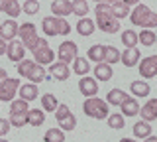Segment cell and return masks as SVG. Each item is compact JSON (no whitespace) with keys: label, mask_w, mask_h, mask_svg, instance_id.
<instances>
[{"label":"cell","mask_w":157,"mask_h":142,"mask_svg":"<svg viewBox=\"0 0 157 142\" xmlns=\"http://www.w3.org/2000/svg\"><path fill=\"white\" fill-rule=\"evenodd\" d=\"M82 111H85L86 116L94 120H100V119H108V103L98 99V97H92V99H86L82 103Z\"/></svg>","instance_id":"obj_4"},{"label":"cell","mask_w":157,"mask_h":142,"mask_svg":"<svg viewBox=\"0 0 157 142\" xmlns=\"http://www.w3.org/2000/svg\"><path fill=\"white\" fill-rule=\"evenodd\" d=\"M57 109H59V103H57L55 95H51V93L41 95V111L43 112H55Z\"/></svg>","instance_id":"obj_25"},{"label":"cell","mask_w":157,"mask_h":142,"mask_svg":"<svg viewBox=\"0 0 157 142\" xmlns=\"http://www.w3.org/2000/svg\"><path fill=\"white\" fill-rule=\"evenodd\" d=\"M33 61L37 63V65H53L55 63V53H53L49 47H45V50H39L33 53Z\"/></svg>","instance_id":"obj_19"},{"label":"cell","mask_w":157,"mask_h":142,"mask_svg":"<svg viewBox=\"0 0 157 142\" xmlns=\"http://www.w3.org/2000/svg\"><path fill=\"white\" fill-rule=\"evenodd\" d=\"M41 28L45 32V36L53 38V36H69L71 34V26L65 18H55V16H49V18H43L41 22Z\"/></svg>","instance_id":"obj_3"},{"label":"cell","mask_w":157,"mask_h":142,"mask_svg":"<svg viewBox=\"0 0 157 142\" xmlns=\"http://www.w3.org/2000/svg\"><path fill=\"white\" fill-rule=\"evenodd\" d=\"M29 112V107H28V103L26 101H22V99H14L12 103H10V116H16V115H28Z\"/></svg>","instance_id":"obj_29"},{"label":"cell","mask_w":157,"mask_h":142,"mask_svg":"<svg viewBox=\"0 0 157 142\" xmlns=\"http://www.w3.org/2000/svg\"><path fill=\"white\" fill-rule=\"evenodd\" d=\"M0 142H8V140H6V138H0Z\"/></svg>","instance_id":"obj_48"},{"label":"cell","mask_w":157,"mask_h":142,"mask_svg":"<svg viewBox=\"0 0 157 142\" xmlns=\"http://www.w3.org/2000/svg\"><path fill=\"white\" fill-rule=\"evenodd\" d=\"M88 71H90L88 59H85V57H77V59L73 61V73H77V75H81V77H86Z\"/></svg>","instance_id":"obj_30"},{"label":"cell","mask_w":157,"mask_h":142,"mask_svg":"<svg viewBox=\"0 0 157 142\" xmlns=\"http://www.w3.org/2000/svg\"><path fill=\"white\" fill-rule=\"evenodd\" d=\"M22 12H26L29 14V16H33V14H37L39 12V2H36V0H28V2H24L22 4Z\"/></svg>","instance_id":"obj_39"},{"label":"cell","mask_w":157,"mask_h":142,"mask_svg":"<svg viewBox=\"0 0 157 142\" xmlns=\"http://www.w3.org/2000/svg\"><path fill=\"white\" fill-rule=\"evenodd\" d=\"M78 91H81L86 99L96 97V93H98V83H96V79H94V77H82V79L78 81Z\"/></svg>","instance_id":"obj_11"},{"label":"cell","mask_w":157,"mask_h":142,"mask_svg":"<svg viewBox=\"0 0 157 142\" xmlns=\"http://www.w3.org/2000/svg\"><path fill=\"white\" fill-rule=\"evenodd\" d=\"M106 120H108V126H110V128H114V130L124 128V124H126V120H124V116H122V112H114V115H110Z\"/></svg>","instance_id":"obj_35"},{"label":"cell","mask_w":157,"mask_h":142,"mask_svg":"<svg viewBox=\"0 0 157 142\" xmlns=\"http://www.w3.org/2000/svg\"><path fill=\"white\" fill-rule=\"evenodd\" d=\"M140 59H141V53H140V50H137V47L122 51V63H124L126 67H136V65H140Z\"/></svg>","instance_id":"obj_20"},{"label":"cell","mask_w":157,"mask_h":142,"mask_svg":"<svg viewBox=\"0 0 157 142\" xmlns=\"http://www.w3.org/2000/svg\"><path fill=\"white\" fill-rule=\"evenodd\" d=\"M110 8H112V2H98L94 6V12L96 14H106V12H110Z\"/></svg>","instance_id":"obj_42"},{"label":"cell","mask_w":157,"mask_h":142,"mask_svg":"<svg viewBox=\"0 0 157 142\" xmlns=\"http://www.w3.org/2000/svg\"><path fill=\"white\" fill-rule=\"evenodd\" d=\"M140 112H141V120H145V122L155 120L157 119V99H149L140 109Z\"/></svg>","instance_id":"obj_16"},{"label":"cell","mask_w":157,"mask_h":142,"mask_svg":"<svg viewBox=\"0 0 157 142\" xmlns=\"http://www.w3.org/2000/svg\"><path fill=\"white\" fill-rule=\"evenodd\" d=\"M144 142H157V136H149V138H145Z\"/></svg>","instance_id":"obj_46"},{"label":"cell","mask_w":157,"mask_h":142,"mask_svg":"<svg viewBox=\"0 0 157 142\" xmlns=\"http://www.w3.org/2000/svg\"><path fill=\"white\" fill-rule=\"evenodd\" d=\"M120 40H122V43H124L126 50H134L137 43H140V38H137V34L134 30H124Z\"/></svg>","instance_id":"obj_26"},{"label":"cell","mask_w":157,"mask_h":142,"mask_svg":"<svg viewBox=\"0 0 157 142\" xmlns=\"http://www.w3.org/2000/svg\"><path fill=\"white\" fill-rule=\"evenodd\" d=\"M39 97V87L33 85V83H26V85L20 87V99L22 101H36Z\"/></svg>","instance_id":"obj_21"},{"label":"cell","mask_w":157,"mask_h":142,"mask_svg":"<svg viewBox=\"0 0 157 142\" xmlns=\"http://www.w3.org/2000/svg\"><path fill=\"white\" fill-rule=\"evenodd\" d=\"M140 73L145 79L157 77V55H147L140 61Z\"/></svg>","instance_id":"obj_9"},{"label":"cell","mask_w":157,"mask_h":142,"mask_svg":"<svg viewBox=\"0 0 157 142\" xmlns=\"http://www.w3.org/2000/svg\"><path fill=\"white\" fill-rule=\"evenodd\" d=\"M96 26L100 28L102 32H106V34H116V32H120V22H118L110 12H106V14H96Z\"/></svg>","instance_id":"obj_8"},{"label":"cell","mask_w":157,"mask_h":142,"mask_svg":"<svg viewBox=\"0 0 157 142\" xmlns=\"http://www.w3.org/2000/svg\"><path fill=\"white\" fill-rule=\"evenodd\" d=\"M8 79V71L6 69H2V67H0V83H4Z\"/></svg>","instance_id":"obj_45"},{"label":"cell","mask_w":157,"mask_h":142,"mask_svg":"<svg viewBox=\"0 0 157 142\" xmlns=\"http://www.w3.org/2000/svg\"><path fill=\"white\" fill-rule=\"evenodd\" d=\"M122 116H136L140 115V103L136 101V97H126V101L120 105Z\"/></svg>","instance_id":"obj_18"},{"label":"cell","mask_w":157,"mask_h":142,"mask_svg":"<svg viewBox=\"0 0 157 142\" xmlns=\"http://www.w3.org/2000/svg\"><path fill=\"white\" fill-rule=\"evenodd\" d=\"M130 89H132V93H134V97H147L149 91H151V87L147 85L145 81H132Z\"/></svg>","instance_id":"obj_28"},{"label":"cell","mask_w":157,"mask_h":142,"mask_svg":"<svg viewBox=\"0 0 157 142\" xmlns=\"http://www.w3.org/2000/svg\"><path fill=\"white\" fill-rule=\"evenodd\" d=\"M18 34V26H16V20H4L0 22V38L4 42H14Z\"/></svg>","instance_id":"obj_14"},{"label":"cell","mask_w":157,"mask_h":142,"mask_svg":"<svg viewBox=\"0 0 157 142\" xmlns=\"http://www.w3.org/2000/svg\"><path fill=\"white\" fill-rule=\"evenodd\" d=\"M20 81L8 77L4 83H0V101L2 103H12L14 97H16V91H20Z\"/></svg>","instance_id":"obj_7"},{"label":"cell","mask_w":157,"mask_h":142,"mask_svg":"<svg viewBox=\"0 0 157 142\" xmlns=\"http://www.w3.org/2000/svg\"><path fill=\"white\" fill-rule=\"evenodd\" d=\"M88 2H85V0H75L73 2V14H77L78 18H85L86 14H88Z\"/></svg>","instance_id":"obj_37"},{"label":"cell","mask_w":157,"mask_h":142,"mask_svg":"<svg viewBox=\"0 0 157 142\" xmlns=\"http://www.w3.org/2000/svg\"><path fill=\"white\" fill-rule=\"evenodd\" d=\"M43 120H45V112H43L41 109H32L28 112V124L32 126H41Z\"/></svg>","instance_id":"obj_31"},{"label":"cell","mask_w":157,"mask_h":142,"mask_svg":"<svg viewBox=\"0 0 157 142\" xmlns=\"http://www.w3.org/2000/svg\"><path fill=\"white\" fill-rule=\"evenodd\" d=\"M120 142H137V140H134V138H122Z\"/></svg>","instance_id":"obj_47"},{"label":"cell","mask_w":157,"mask_h":142,"mask_svg":"<svg viewBox=\"0 0 157 142\" xmlns=\"http://www.w3.org/2000/svg\"><path fill=\"white\" fill-rule=\"evenodd\" d=\"M6 50H8V43L0 38V55H2V53H6Z\"/></svg>","instance_id":"obj_44"},{"label":"cell","mask_w":157,"mask_h":142,"mask_svg":"<svg viewBox=\"0 0 157 142\" xmlns=\"http://www.w3.org/2000/svg\"><path fill=\"white\" fill-rule=\"evenodd\" d=\"M57 124H59V128H61L63 132H69V130H73V128H75V126H77V119H75V116H73V115H69L67 119L59 120Z\"/></svg>","instance_id":"obj_38"},{"label":"cell","mask_w":157,"mask_h":142,"mask_svg":"<svg viewBox=\"0 0 157 142\" xmlns=\"http://www.w3.org/2000/svg\"><path fill=\"white\" fill-rule=\"evenodd\" d=\"M71 115V109H69L67 105H59V109L55 111V120H63V119H67V116Z\"/></svg>","instance_id":"obj_41"},{"label":"cell","mask_w":157,"mask_h":142,"mask_svg":"<svg viewBox=\"0 0 157 142\" xmlns=\"http://www.w3.org/2000/svg\"><path fill=\"white\" fill-rule=\"evenodd\" d=\"M6 55L12 63H22L24 61V55H26V47L20 40H14L8 43V50H6Z\"/></svg>","instance_id":"obj_10"},{"label":"cell","mask_w":157,"mask_h":142,"mask_svg":"<svg viewBox=\"0 0 157 142\" xmlns=\"http://www.w3.org/2000/svg\"><path fill=\"white\" fill-rule=\"evenodd\" d=\"M126 93L122 91V89H112V91H108V95H106V103H110V105H118L120 107L122 103L126 101Z\"/></svg>","instance_id":"obj_32"},{"label":"cell","mask_w":157,"mask_h":142,"mask_svg":"<svg viewBox=\"0 0 157 142\" xmlns=\"http://www.w3.org/2000/svg\"><path fill=\"white\" fill-rule=\"evenodd\" d=\"M18 73L22 77H28L29 83H33V85H37V83L45 81V69H43L41 65H37L36 61L32 59H24L22 63H18Z\"/></svg>","instance_id":"obj_2"},{"label":"cell","mask_w":157,"mask_h":142,"mask_svg":"<svg viewBox=\"0 0 157 142\" xmlns=\"http://www.w3.org/2000/svg\"><path fill=\"white\" fill-rule=\"evenodd\" d=\"M132 132H134V136L136 138H149L151 136V124L149 122H145V120H137L136 124H134V128H132Z\"/></svg>","instance_id":"obj_24"},{"label":"cell","mask_w":157,"mask_h":142,"mask_svg":"<svg viewBox=\"0 0 157 142\" xmlns=\"http://www.w3.org/2000/svg\"><path fill=\"white\" fill-rule=\"evenodd\" d=\"M94 20H90V18H81L77 24V32L78 36H90L92 32H94Z\"/></svg>","instance_id":"obj_27"},{"label":"cell","mask_w":157,"mask_h":142,"mask_svg":"<svg viewBox=\"0 0 157 142\" xmlns=\"http://www.w3.org/2000/svg\"><path fill=\"white\" fill-rule=\"evenodd\" d=\"M130 20L134 26H140L141 30H151L157 28V12L149 10L147 4H136V8L130 12Z\"/></svg>","instance_id":"obj_1"},{"label":"cell","mask_w":157,"mask_h":142,"mask_svg":"<svg viewBox=\"0 0 157 142\" xmlns=\"http://www.w3.org/2000/svg\"><path fill=\"white\" fill-rule=\"evenodd\" d=\"M43 142H65V134L61 128H49L43 134Z\"/></svg>","instance_id":"obj_33"},{"label":"cell","mask_w":157,"mask_h":142,"mask_svg":"<svg viewBox=\"0 0 157 142\" xmlns=\"http://www.w3.org/2000/svg\"><path fill=\"white\" fill-rule=\"evenodd\" d=\"M18 36H20V42L24 43V47L33 51V47H36V43H37V40H39L36 26H33L32 22H24L22 26L18 28Z\"/></svg>","instance_id":"obj_5"},{"label":"cell","mask_w":157,"mask_h":142,"mask_svg":"<svg viewBox=\"0 0 157 142\" xmlns=\"http://www.w3.org/2000/svg\"><path fill=\"white\" fill-rule=\"evenodd\" d=\"M49 75H51V79L55 81H67L69 75H71V69H69V65H65V63L61 61H55L53 65H49Z\"/></svg>","instance_id":"obj_13"},{"label":"cell","mask_w":157,"mask_h":142,"mask_svg":"<svg viewBox=\"0 0 157 142\" xmlns=\"http://www.w3.org/2000/svg\"><path fill=\"white\" fill-rule=\"evenodd\" d=\"M130 4H132V2H124V0H116V2H112L110 14L116 18L118 22H120L122 18H126L128 14H130Z\"/></svg>","instance_id":"obj_17"},{"label":"cell","mask_w":157,"mask_h":142,"mask_svg":"<svg viewBox=\"0 0 157 142\" xmlns=\"http://www.w3.org/2000/svg\"><path fill=\"white\" fill-rule=\"evenodd\" d=\"M112 75H114L112 65H108V63H98V65H94V77H96V81H110Z\"/></svg>","instance_id":"obj_23"},{"label":"cell","mask_w":157,"mask_h":142,"mask_svg":"<svg viewBox=\"0 0 157 142\" xmlns=\"http://www.w3.org/2000/svg\"><path fill=\"white\" fill-rule=\"evenodd\" d=\"M51 12H53L55 18H65L69 14H73V2L71 0H53Z\"/></svg>","instance_id":"obj_12"},{"label":"cell","mask_w":157,"mask_h":142,"mask_svg":"<svg viewBox=\"0 0 157 142\" xmlns=\"http://www.w3.org/2000/svg\"><path fill=\"white\" fill-rule=\"evenodd\" d=\"M0 12L8 14L10 20H14V18L22 12V4L16 2V0H0Z\"/></svg>","instance_id":"obj_15"},{"label":"cell","mask_w":157,"mask_h":142,"mask_svg":"<svg viewBox=\"0 0 157 142\" xmlns=\"http://www.w3.org/2000/svg\"><path fill=\"white\" fill-rule=\"evenodd\" d=\"M118 61H122V53L118 51L114 46H106V61L104 63L114 65V63H118Z\"/></svg>","instance_id":"obj_36"},{"label":"cell","mask_w":157,"mask_h":142,"mask_svg":"<svg viewBox=\"0 0 157 142\" xmlns=\"http://www.w3.org/2000/svg\"><path fill=\"white\" fill-rule=\"evenodd\" d=\"M8 130H10V120L0 119V138H4V134H8Z\"/></svg>","instance_id":"obj_43"},{"label":"cell","mask_w":157,"mask_h":142,"mask_svg":"<svg viewBox=\"0 0 157 142\" xmlns=\"http://www.w3.org/2000/svg\"><path fill=\"white\" fill-rule=\"evenodd\" d=\"M137 38H140V43L141 46H153L155 40H157V36H155V32L153 30H141V34H137Z\"/></svg>","instance_id":"obj_34"},{"label":"cell","mask_w":157,"mask_h":142,"mask_svg":"<svg viewBox=\"0 0 157 142\" xmlns=\"http://www.w3.org/2000/svg\"><path fill=\"white\" fill-rule=\"evenodd\" d=\"M28 124V115H16V116H10V126L14 128H22V126Z\"/></svg>","instance_id":"obj_40"},{"label":"cell","mask_w":157,"mask_h":142,"mask_svg":"<svg viewBox=\"0 0 157 142\" xmlns=\"http://www.w3.org/2000/svg\"><path fill=\"white\" fill-rule=\"evenodd\" d=\"M77 53H78L77 43H75V42H71V40H67V42H63L61 46H59L57 57H59V61H61V63L69 65V63H73V61H75L77 57H78Z\"/></svg>","instance_id":"obj_6"},{"label":"cell","mask_w":157,"mask_h":142,"mask_svg":"<svg viewBox=\"0 0 157 142\" xmlns=\"http://www.w3.org/2000/svg\"><path fill=\"white\" fill-rule=\"evenodd\" d=\"M86 55H88V61H94L96 65L98 63H104L106 61V46H100V43H98V46H92Z\"/></svg>","instance_id":"obj_22"}]
</instances>
